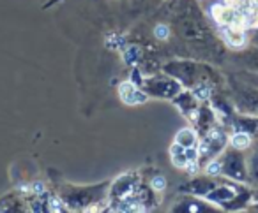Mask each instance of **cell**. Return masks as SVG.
I'll list each match as a JSON object with an SVG mask.
<instances>
[{"mask_svg": "<svg viewBox=\"0 0 258 213\" xmlns=\"http://www.w3.org/2000/svg\"><path fill=\"white\" fill-rule=\"evenodd\" d=\"M247 173L254 181H258V153H254L247 162Z\"/></svg>", "mask_w": 258, "mask_h": 213, "instance_id": "14", "label": "cell"}, {"mask_svg": "<svg viewBox=\"0 0 258 213\" xmlns=\"http://www.w3.org/2000/svg\"><path fill=\"white\" fill-rule=\"evenodd\" d=\"M173 29L191 46L204 51L219 50L216 44V37L205 20L202 9L198 8L197 0H180L173 13Z\"/></svg>", "mask_w": 258, "mask_h": 213, "instance_id": "1", "label": "cell"}, {"mask_svg": "<svg viewBox=\"0 0 258 213\" xmlns=\"http://www.w3.org/2000/svg\"><path fill=\"white\" fill-rule=\"evenodd\" d=\"M108 183L90 185V187H69L62 192V199L73 208H85L90 202H97L106 194Z\"/></svg>", "mask_w": 258, "mask_h": 213, "instance_id": "3", "label": "cell"}, {"mask_svg": "<svg viewBox=\"0 0 258 213\" xmlns=\"http://www.w3.org/2000/svg\"><path fill=\"white\" fill-rule=\"evenodd\" d=\"M228 143V138L223 131L219 129H211L204 134V141L200 145V157H202V162H209L212 160L219 152L223 150V146Z\"/></svg>", "mask_w": 258, "mask_h": 213, "instance_id": "7", "label": "cell"}, {"mask_svg": "<svg viewBox=\"0 0 258 213\" xmlns=\"http://www.w3.org/2000/svg\"><path fill=\"white\" fill-rule=\"evenodd\" d=\"M163 72L172 76L186 88H198L207 83L218 81L219 76L214 67L207 65L205 62L195 60H173L163 65Z\"/></svg>", "mask_w": 258, "mask_h": 213, "instance_id": "2", "label": "cell"}, {"mask_svg": "<svg viewBox=\"0 0 258 213\" xmlns=\"http://www.w3.org/2000/svg\"><path fill=\"white\" fill-rule=\"evenodd\" d=\"M182 88L184 86L177 79L165 74V76H152V78L145 79L142 92L149 93V95L156 97V99H173V97H177L182 92Z\"/></svg>", "mask_w": 258, "mask_h": 213, "instance_id": "4", "label": "cell"}, {"mask_svg": "<svg viewBox=\"0 0 258 213\" xmlns=\"http://www.w3.org/2000/svg\"><path fill=\"white\" fill-rule=\"evenodd\" d=\"M249 141H251V138H249V134L247 132H237L235 136H233V139H232V146L233 148H237V150H240V148H247L249 146Z\"/></svg>", "mask_w": 258, "mask_h": 213, "instance_id": "13", "label": "cell"}, {"mask_svg": "<svg viewBox=\"0 0 258 213\" xmlns=\"http://www.w3.org/2000/svg\"><path fill=\"white\" fill-rule=\"evenodd\" d=\"M173 102L180 108L186 115H191L195 110H198V102L189 92H180L177 97H173Z\"/></svg>", "mask_w": 258, "mask_h": 213, "instance_id": "11", "label": "cell"}, {"mask_svg": "<svg viewBox=\"0 0 258 213\" xmlns=\"http://www.w3.org/2000/svg\"><path fill=\"white\" fill-rule=\"evenodd\" d=\"M232 99H233V104H235L244 115L258 117V86L254 88V86L244 85V83H233Z\"/></svg>", "mask_w": 258, "mask_h": 213, "instance_id": "6", "label": "cell"}, {"mask_svg": "<svg viewBox=\"0 0 258 213\" xmlns=\"http://www.w3.org/2000/svg\"><path fill=\"white\" fill-rule=\"evenodd\" d=\"M173 211H186V213H197V211H214L216 206L209 201H202L200 195L195 197H184L179 201V204L173 206Z\"/></svg>", "mask_w": 258, "mask_h": 213, "instance_id": "8", "label": "cell"}, {"mask_svg": "<svg viewBox=\"0 0 258 213\" xmlns=\"http://www.w3.org/2000/svg\"><path fill=\"white\" fill-rule=\"evenodd\" d=\"M197 141H198L197 132H193L191 129H182V131L175 136V145L180 146V148L193 150L195 145H197Z\"/></svg>", "mask_w": 258, "mask_h": 213, "instance_id": "12", "label": "cell"}, {"mask_svg": "<svg viewBox=\"0 0 258 213\" xmlns=\"http://www.w3.org/2000/svg\"><path fill=\"white\" fill-rule=\"evenodd\" d=\"M233 62L242 65L247 71L258 72V48L251 46V48H247V50L239 51V53L233 55Z\"/></svg>", "mask_w": 258, "mask_h": 213, "instance_id": "9", "label": "cell"}, {"mask_svg": "<svg viewBox=\"0 0 258 213\" xmlns=\"http://www.w3.org/2000/svg\"><path fill=\"white\" fill-rule=\"evenodd\" d=\"M251 44H253V46H256V48H258V29L254 30L253 34H251Z\"/></svg>", "mask_w": 258, "mask_h": 213, "instance_id": "15", "label": "cell"}, {"mask_svg": "<svg viewBox=\"0 0 258 213\" xmlns=\"http://www.w3.org/2000/svg\"><path fill=\"white\" fill-rule=\"evenodd\" d=\"M216 187L214 180H207V178H200V180H195L191 183H187L186 190L193 195H200V197H205L212 188Z\"/></svg>", "mask_w": 258, "mask_h": 213, "instance_id": "10", "label": "cell"}, {"mask_svg": "<svg viewBox=\"0 0 258 213\" xmlns=\"http://www.w3.org/2000/svg\"><path fill=\"white\" fill-rule=\"evenodd\" d=\"M219 169L225 176L232 178L235 181H247L249 173H247V164L244 160V155L240 153V150L232 148L226 150L223 155L221 162H219Z\"/></svg>", "mask_w": 258, "mask_h": 213, "instance_id": "5", "label": "cell"}]
</instances>
